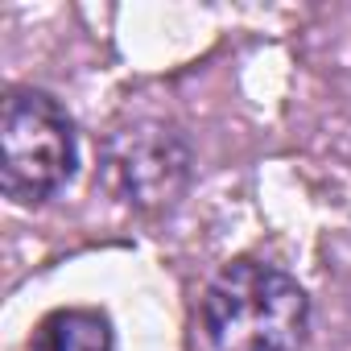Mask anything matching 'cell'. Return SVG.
Here are the masks:
<instances>
[{
  "label": "cell",
  "mask_w": 351,
  "mask_h": 351,
  "mask_svg": "<svg viewBox=\"0 0 351 351\" xmlns=\"http://www.w3.org/2000/svg\"><path fill=\"white\" fill-rule=\"evenodd\" d=\"M29 351H116V335L104 310L91 306H71L54 310L38 322Z\"/></svg>",
  "instance_id": "obj_3"
},
{
  "label": "cell",
  "mask_w": 351,
  "mask_h": 351,
  "mask_svg": "<svg viewBox=\"0 0 351 351\" xmlns=\"http://www.w3.org/2000/svg\"><path fill=\"white\" fill-rule=\"evenodd\" d=\"M203 330L211 351H298L310 330V298L285 269L240 256L211 277Z\"/></svg>",
  "instance_id": "obj_1"
},
{
  "label": "cell",
  "mask_w": 351,
  "mask_h": 351,
  "mask_svg": "<svg viewBox=\"0 0 351 351\" xmlns=\"http://www.w3.org/2000/svg\"><path fill=\"white\" fill-rule=\"evenodd\" d=\"M0 186L21 207L50 203L79 165V136L71 112L38 87L9 91L0 108Z\"/></svg>",
  "instance_id": "obj_2"
}]
</instances>
